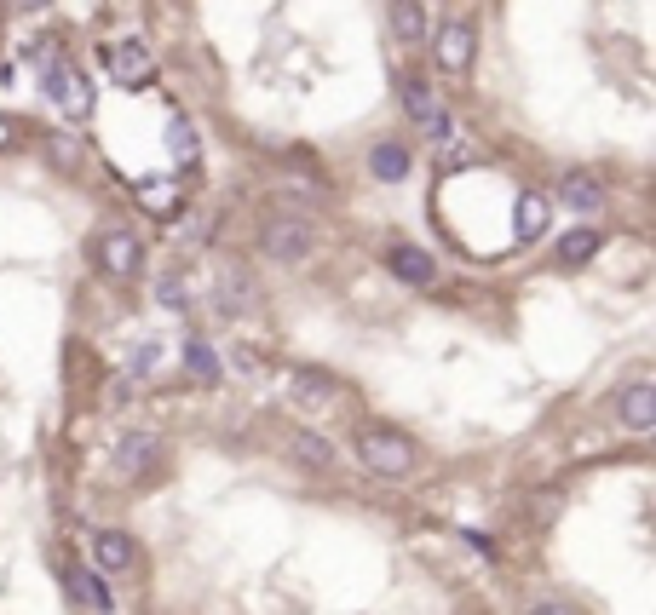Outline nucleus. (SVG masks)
I'll return each instance as SVG.
<instances>
[{
	"mask_svg": "<svg viewBox=\"0 0 656 615\" xmlns=\"http://www.w3.org/2000/svg\"><path fill=\"white\" fill-rule=\"evenodd\" d=\"M357 466L369 478H386V483H403L421 472V443L403 437L398 426H363L357 432Z\"/></svg>",
	"mask_w": 656,
	"mask_h": 615,
	"instance_id": "f257e3e1",
	"label": "nucleus"
},
{
	"mask_svg": "<svg viewBox=\"0 0 656 615\" xmlns=\"http://www.w3.org/2000/svg\"><path fill=\"white\" fill-rule=\"evenodd\" d=\"M323 242V230L317 219H305L294 207H271L265 219H259V253L271 259V265H305L311 253Z\"/></svg>",
	"mask_w": 656,
	"mask_h": 615,
	"instance_id": "f03ea898",
	"label": "nucleus"
},
{
	"mask_svg": "<svg viewBox=\"0 0 656 615\" xmlns=\"http://www.w3.org/2000/svg\"><path fill=\"white\" fill-rule=\"evenodd\" d=\"M41 92H47V104H58L70 121H87V115H93V87H87V75H81L75 64H64V58H47V64H41Z\"/></svg>",
	"mask_w": 656,
	"mask_h": 615,
	"instance_id": "7ed1b4c3",
	"label": "nucleus"
},
{
	"mask_svg": "<svg viewBox=\"0 0 656 615\" xmlns=\"http://www.w3.org/2000/svg\"><path fill=\"white\" fill-rule=\"evenodd\" d=\"M93 265L104 276H116V282H127V276H139L144 265V242H139V230H127V225H104L93 236Z\"/></svg>",
	"mask_w": 656,
	"mask_h": 615,
	"instance_id": "20e7f679",
	"label": "nucleus"
},
{
	"mask_svg": "<svg viewBox=\"0 0 656 615\" xmlns=\"http://www.w3.org/2000/svg\"><path fill=\"white\" fill-rule=\"evenodd\" d=\"M110 466H116L121 483L150 478V472L162 466V437H156V432H127V437L116 443V460H110Z\"/></svg>",
	"mask_w": 656,
	"mask_h": 615,
	"instance_id": "39448f33",
	"label": "nucleus"
},
{
	"mask_svg": "<svg viewBox=\"0 0 656 615\" xmlns=\"http://www.w3.org/2000/svg\"><path fill=\"white\" fill-rule=\"evenodd\" d=\"M472 52H478V35H472L467 18H449L438 35H432V58H438V69L444 75H467L472 69Z\"/></svg>",
	"mask_w": 656,
	"mask_h": 615,
	"instance_id": "423d86ee",
	"label": "nucleus"
},
{
	"mask_svg": "<svg viewBox=\"0 0 656 615\" xmlns=\"http://www.w3.org/2000/svg\"><path fill=\"white\" fill-rule=\"evenodd\" d=\"M93 570L98 575H133L139 570V541L121 529H98L93 535Z\"/></svg>",
	"mask_w": 656,
	"mask_h": 615,
	"instance_id": "0eeeda50",
	"label": "nucleus"
},
{
	"mask_svg": "<svg viewBox=\"0 0 656 615\" xmlns=\"http://www.w3.org/2000/svg\"><path fill=\"white\" fill-rule=\"evenodd\" d=\"M282 449H288V460H300L305 472H340V449L328 437H317L311 426H294L282 437Z\"/></svg>",
	"mask_w": 656,
	"mask_h": 615,
	"instance_id": "6e6552de",
	"label": "nucleus"
},
{
	"mask_svg": "<svg viewBox=\"0 0 656 615\" xmlns=\"http://www.w3.org/2000/svg\"><path fill=\"white\" fill-rule=\"evenodd\" d=\"M150 75H156V58H150V46L144 41H121L116 52H110V81L127 92L150 87Z\"/></svg>",
	"mask_w": 656,
	"mask_h": 615,
	"instance_id": "1a4fd4ad",
	"label": "nucleus"
},
{
	"mask_svg": "<svg viewBox=\"0 0 656 615\" xmlns=\"http://www.w3.org/2000/svg\"><path fill=\"white\" fill-rule=\"evenodd\" d=\"M386 265H392V276H398L403 288H432L438 282V259L426 248H415V242H398V248L386 253Z\"/></svg>",
	"mask_w": 656,
	"mask_h": 615,
	"instance_id": "9d476101",
	"label": "nucleus"
},
{
	"mask_svg": "<svg viewBox=\"0 0 656 615\" xmlns=\"http://www.w3.org/2000/svg\"><path fill=\"white\" fill-rule=\"evenodd\" d=\"M64 587H70V598L81 604V610H93V615H110V610H116V593H110V581H104L93 564H75V570L64 575Z\"/></svg>",
	"mask_w": 656,
	"mask_h": 615,
	"instance_id": "9b49d317",
	"label": "nucleus"
},
{
	"mask_svg": "<svg viewBox=\"0 0 656 615\" xmlns=\"http://www.w3.org/2000/svg\"><path fill=\"white\" fill-rule=\"evenodd\" d=\"M616 414H622V426H628L633 437H645L656 426V386L651 380H633V386L616 397Z\"/></svg>",
	"mask_w": 656,
	"mask_h": 615,
	"instance_id": "f8f14e48",
	"label": "nucleus"
},
{
	"mask_svg": "<svg viewBox=\"0 0 656 615\" xmlns=\"http://www.w3.org/2000/svg\"><path fill=\"white\" fill-rule=\"evenodd\" d=\"M288 391H294L300 403H311V409L340 403V380H334V374H323V368H305V363L288 368Z\"/></svg>",
	"mask_w": 656,
	"mask_h": 615,
	"instance_id": "ddd939ff",
	"label": "nucleus"
},
{
	"mask_svg": "<svg viewBox=\"0 0 656 615\" xmlns=\"http://www.w3.org/2000/svg\"><path fill=\"white\" fill-rule=\"evenodd\" d=\"M559 196H564L570 213H599V207H605V179L587 173V167H570V173L559 179Z\"/></svg>",
	"mask_w": 656,
	"mask_h": 615,
	"instance_id": "4468645a",
	"label": "nucleus"
},
{
	"mask_svg": "<svg viewBox=\"0 0 656 615\" xmlns=\"http://www.w3.org/2000/svg\"><path fill=\"white\" fill-rule=\"evenodd\" d=\"M547 225H553V202H547L541 190H524L518 207H513V236H518V242H541Z\"/></svg>",
	"mask_w": 656,
	"mask_h": 615,
	"instance_id": "2eb2a0df",
	"label": "nucleus"
},
{
	"mask_svg": "<svg viewBox=\"0 0 656 615\" xmlns=\"http://www.w3.org/2000/svg\"><path fill=\"white\" fill-rule=\"evenodd\" d=\"M398 92H403V110H409V121H421V127H432V133H449V127H444V110H438V98H432V87H426V81L403 75Z\"/></svg>",
	"mask_w": 656,
	"mask_h": 615,
	"instance_id": "dca6fc26",
	"label": "nucleus"
},
{
	"mask_svg": "<svg viewBox=\"0 0 656 615\" xmlns=\"http://www.w3.org/2000/svg\"><path fill=\"white\" fill-rule=\"evenodd\" d=\"M248 305H254V276L225 265V271H219V311L236 317V311H248Z\"/></svg>",
	"mask_w": 656,
	"mask_h": 615,
	"instance_id": "f3484780",
	"label": "nucleus"
},
{
	"mask_svg": "<svg viewBox=\"0 0 656 615\" xmlns=\"http://www.w3.org/2000/svg\"><path fill=\"white\" fill-rule=\"evenodd\" d=\"M369 173H375L380 184H403V179H409V150L392 144V138L375 144V150H369Z\"/></svg>",
	"mask_w": 656,
	"mask_h": 615,
	"instance_id": "a211bd4d",
	"label": "nucleus"
},
{
	"mask_svg": "<svg viewBox=\"0 0 656 615\" xmlns=\"http://www.w3.org/2000/svg\"><path fill=\"white\" fill-rule=\"evenodd\" d=\"M167 156H173V167H190L202 156V133L190 127L185 115H167Z\"/></svg>",
	"mask_w": 656,
	"mask_h": 615,
	"instance_id": "6ab92c4d",
	"label": "nucleus"
},
{
	"mask_svg": "<svg viewBox=\"0 0 656 615\" xmlns=\"http://www.w3.org/2000/svg\"><path fill=\"white\" fill-rule=\"evenodd\" d=\"M392 35H398L403 46L426 41V6L421 0H392Z\"/></svg>",
	"mask_w": 656,
	"mask_h": 615,
	"instance_id": "aec40b11",
	"label": "nucleus"
},
{
	"mask_svg": "<svg viewBox=\"0 0 656 615\" xmlns=\"http://www.w3.org/2000/svg\"><path fill=\"white\" fill-rule=\"evenodd\" d=\"M185 374L196 386H219V357H213V345L202 334H190L185 340Z\"/></svg>",
	"mask_w": 656,
	"mask_h": 615,
	"instance_id": "412c9836",
	"label": "nucleus"
},
{
	"mask_svg": "<svg viewBox=\"0 0 656 615\" xmlns=\"http://www.w3.org/2000/svg\"><path fill=\"white\" fill-rule=\"evenodd\" d=\"M139 207L144 213H156V219L179 213V190H173V179H144L139 184Z\"/></svg>",
	"mask_w": 656,
	"mask_h": 615,
	"instance_id": "4be33fe9",
	"label": "nucleus"
},
{
	"mask_svg": "<svg viewBox=\"0 0 656 615\" xmlns=\"http://www.w3.org/2000/svg\"><path fill=\"white\" fill-rule=\"evenodd\" d=\"M599 230H564V242H559V265H587L593 253H599Z\"/></svg>",
	"mask_w": 656,
	"mask_h": 615,
	"instance_id": "5701e85b",
	"label": "nucleus"
},
{
	"mask_svg": "<svg viewBox=\"0 0 656 615\" xmlns=\"http://www.w3.org/2000/svg\"><path fill=\"white\" fill-rule=\"evenodd\" d=\"M225 363H231V374H242V380H265V357H259L254 345L236 340L231 351H225Z\"/></svg>",
	"mask_w": 656,
	"mask_h": 615,
	"instance_id": "b1692460",
	"label": "nucleus"
},
{
	"mask_svg": "<svg viewBox=\"0 0 656 615\" xmlns=\"http://www.w3.org/2000/svg\"><path fill=\"white\" fill-rule=\"evenodd\" d=\"M156 368H162V340H139L133 345V374H127V380H150Z\"/></svg>",
	"mask_w": 656,
	"mask_h": 615,
	"instance_id": "393cba45",
	"label": "nucleus"
},
{
	"mask_svg": "<svg viewBox=\"0 0 656 615\" xmlns=\"http://www.w3.org/2000/svg\"><path fill=\"white\" fill-rule=\"evenodd\" d=\"M156 299H162L167 311H185V305H190V294H185V276H162V282H156Z\"/></svg>",
	"mask_w": 656,
	"mask_h": 615,
	"instance_id": "a878e982",
	"label": "nucleus"
},
{
	"mask_svg": "<svg viewBox=\"0 0 656 615\" xmlns=\"http://www.w3.org/2000/svg\"><path fill=\"white\" fill-rule=\"evenodd\" d=\"M47 150H52V161H58V167H75V161H81V144H75V138H52Z\"/></svg>",
	"mask_w": 656,
	"mask_h": 615,
	"instance_id": "bb28decb",
	"label": "nucleus"
},
{
	"mask_svg": "<svg viewBox=\"0 0 656 615\" xmlns=\"http://www.w3.org/2000/svg\"><path fill=\"white\" fill-rule=\"evenodd\" d=\"M438 167H444V173L467 167V144H461V138H444V156H438Z\"/></svg>",
	"mask_w": 656,
	"mask_h": 615,
	"instance_id": "cd10ccee",
	"label": "nucleus"
},
{
	"mask_svg": "<svg viewBox=\"0 0 656 615\" xmlns=\"http://www.w3.org/2000/svg\"><path fill=\"white\" fill-rule=\"evenodd\" d=\"M530 615H576V610H570V604H553V598H547V604H530Z\"/></svg>",
	"mask_w": 656,
	"mask_h": 615,
	"instance_id": "c85d7f7f",
	"label": "nucleus"
},
{
	"mask_svg": "<svg viewBox=\"0 0 656 615\" xmlns=\"http://www.w3.org/2000/svg\"><path fill=\"white\" fill-rule=\"evenodd\" d=\"M12 138H18V127H12V121L0 115V150H12Z\"/></svg>",
	"mask_w": 656,
	"mask_h": 615,
	"instance_id": "c756f323",
	"label": "nucleus"
},
{
	"mask_svg": "<svg viewBox=\"0 0 656 615\" xmlns=\"http://www.w3.org/2000/svg\"><path fill=\"white\" fill-rule=\"evenodd\" d=\"M52 0H12V12H47Z\"/></svg>",
	"mask_w": 656,
	"mask_h": 615,
	"instance_id": "7c9ffc66",
	"label": "nucleus"
}]
</instances>
